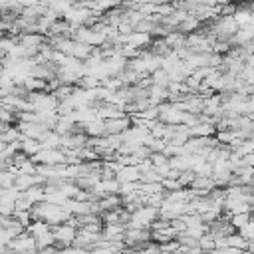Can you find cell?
Listing matches in <instances>:
<instances>
[{
	"instance_id": "9",
	"label": "cell",
	"mask_w": 254,
	"mask_h": 254,
	"mask_svg": "<svg viewBox=\"0 0 254 254\" xmlns=\"http://www.w3.org/2000/svg\"><path fill=\"white\" fill-rule=\"evenodd\" d=\"M85 135L89 139H99V137H105V121H101L99 117L91 123H85Z\"/></svg>"
},
{
	"instance_id": "18",
	"label": "cell",
	"mask_w": 254,
	"mask_h": 254,
	"mask_svg": "<svg viewBox=\"0 0 254 254\" xmlns=\"http://www.w3.org/2000/svg\"><path fill=\"white\" fill-rule=\"evenodd\" d=\"M77 87H81V89H85V91L99 89V87H101V79H97L95 75H85V77H81V79H79Z\"/></svg>"
},
{
	"instance_id": "24",
	"label": "cell",
	"mask_w": 254,
	"mask_h": 254,
	"mask_svg": "<svg viewBox=\"0 0 254 254\" xmlns=\"http://www.w3.org/2000/svg\"><path fill=\"white\" fill-rule=\"evenodd\" d=\"M198 246L204 250V254H208L210 250L216 248V246H214V236H212V234H204V236L198 240Z\"/></svg>"
},
{
	"instance_id": "23",
	"label": "cell",
	"mask_w": 254,
	"mask_h": 254,
	"mask_svg": "<svg viewBox=\"0 0 254 254\" xmlns=\"http://www.w3.org/2000/svg\"><path fill=\"white\" fill-rule=\"evenodd\" d=\"M238 77L242 79V83H246V85H254V65L246 64L244 69H242V73H240Z\"/></svg>"
},
{
	"instance_id": "19",
	"label": "cell",
	"mask_w": 254,
	"mask_h": 254,
	"mask_svg": "<svg viewBox=\"0 0 254 254\" xmlns=\"http://www.w3.org/2000/svg\"><path fill=\"white\" fill-rule=\"evenodd\" d=\"M250 220H252V212H240V214H234V216L230 218V224H232L236 230H240V228H244Z\"/></svg>"
},
{
	"instance_id": "20",
	"label": "cell",
	"mask_w": 254,
	"mask_h": 254,
	"mask_svg": "<svg viewBox=\"0 0 254 254\" xmlns=\"http://www.w3.org/2000/svg\"><path fill=\"white\" fill-rule=\"evenodd\" d=\"M228 246H230V248H236V250H240V252H246V250H248V240H244V238L236 232V234L228 236Z\"/></svg>"
},
{
	"instance_id": "22",
	"label": "cell",
	"mask_w": 254,
	"mask_h": 254,
	"mask_svg": "<svg viewBox=\"0 0 254 254\" xmlns=\"http://www.w3.org/2000/svg\"><path fill=\"white\" fill-rule=\"evenodd\" d=\"M139 183H163V177H161L159 171L153 167L151 171H147V173L141 175V181H139Z\"/></svg>"
},
{
	"instance_id": "1",
	"label": "cell",
	"mask_w": 254,
	"mask_h": 254,
	"mask_svg": "<svg viewBox=\"0 0 254 254\" xmlns=\"http://www.w3.org/2000/svg\"><path fill=\"white\" fill-rule=\"evenodd\" d=\"M32 161L36 165H52V167H58V165H67V155L64 149H42L36 157H32Z\"/></svg>"
},
{
	"instance_id": "29",
	"label": "cell",
	"mask_w": 254,
	"mask_h": 254,
	"mask_svg": "<svg viewBox=\"0 0 254 254\" xmlns=\"http://www.w3.org/2000/svg\"><path fill=\"white\" fill-rule=\"evenodd\" d=\"M62 254H91V250H85V248H79V246H67L62 250Z\"/></svg>"
},
{
	"instance_id": "21",
	"label": "cell",
	"mask_w": 254,
	"mask_h": 254,
	"mask_svg": "<svg viewBox=\"0 0 254 254\" xmlns=\"http://www.w3.org/2000/svg\"><path fill=\"white\" fill-rule=\"evenodd\" d=\"M16 173L12 171H2L0 173V189H12L16 185Z\"/></svg>"
},
{
	"instance_id": "8",
	"label": "cell",
	"mask_w": 254,
	"mask_h": 254,
	"mask_svg": "<svg viewBox=\"0 0 254 254\" xmlns=\"http://www.w3.org/2000/svg\"><path fill=\"white\" fill-rule=\"evenodd\" d=\"M97 202H99L101 212H107V210H119V208H123V198H121L119 194L103 196V198H101V200H97Z\"/></svg>"
},
{
	"instance_id": "17",
	"label": "cell",
	"mask_w": 254,
	"mask_h": 254,
	"mask_svg": "<svg viewBox=\"0 0 254 254\" xmlns=\"http://www.w3.org/2000/svg\"><path fill=\"white\" fill-rule=\"evenodd\" d=\"M169 165H171V169H173V171H179V173L190 171L189 155H185V157H171V159H169Z\"/></svg>"
},
{
	"instance_id": "10",
	"label": "cell",
	"mask_w": 254,
	"mask_h": 254,
	"mask_svg": "<svg viewBox=\"0 0 254 254\" xmlns=\"http://www.w3.org/2000/svg\"><path fill=\"white\" fill-rule=\"evenodd\" d=\"M189 135L190 137H214L216 127L212 123H198L194 127H189Z\"/></svg>"
},
{
	"instance_id": "30",
	"label": "cell",
	"mask_w": 254,
	"mask_h": 254,
	"mask_svg": "<svg viewBox=\"0 0 254 254\" xmlns=\"http://www.w3.org/2000/svg\"><path fill=\"white\" fill-rule=\"evenodd\" d=\"M242 165H246V167H252V169H254V153H250V155L242 157Z\"/></svg>"
},
{
	"instance_id": "26",
	"label": "cell",
	"mask_w": 254,
	"mask_h": 254,
	"mask_svg": "<svg viewBox=\"0 0 254 254\" xmlns=\"http://www.w3.org/2000/svg\"><path fill=\"white\" fill-rule=\"evenodd\" d=\"M163 189L167 190V192H173V190H181L183 187L179 185V181H175V179H163Z\"/></svg>"
},
{
	"instance_id": "11",
	"label": "cell",
	"mask_w": 254,
	"mask_h": 254,
	"mask_svg": "<svg viewBox=\"0 0 254 254\" xmlns=\"http://www.w3.org/2000/svg\"><path fill=\"white\" fill-rule=\"evenodd\" d=\"M20 151H22V153H26V155L32 159V157H36V155L42 151V143H40V141H36V139L24 137V139L20 141Z\"/></svg>"
},
{
	"instance_id": "15",
	"label": "cell",
	"mask_w": 254,
	"mask_h": 254,
	"mask_svg": "<svg viewBox=\"0 0 254 254\" xmlns=\"http://www.w3.org/2000/svg\"><path fill=\"white\" fill-rule=\"evenodd\" d=\"M190 189L192 190H202V192H208L210 194V190L216 189V185H214V179L212 177H196Z\"/></svg>"
},
{
	"instance_id": "31",
	"label": "cell",
	"mask_w": 254,
	"mask_h": 254,
	"mask_svg": "<svg viewBox=\"0 0 254 254\" xmlns=\"http://www.w3.org/2000/svg\"><path fill=\"white\" fill-rule=\"evenodd\" d=\"M175 254H185V252H183V250H177V252H175Z\"/></svg>"
},
{
	"instance_id": "3",
	"label": "cell",
	"mask_w": 254,
	"mask_h": 254,
	"mask_svg": "<svg viewBox=\"0 0 254 254\" xmlns=\"http://www.w3.org/2000/svg\"><path fill=\"white\" fill-rule=\"evenodd\" d=\"M159 121H163L165 125H183V117H185V111H181L175 103L167 101L163 105H159Z\"/></svg>"
},
{
	"instance_id": "12",
	"label": "cell",
	"mask_w": 254,
	"mask_h": 254,
	"mask_svg": "<svg viewBox=\"0 0 254 254\" xmlns=\"http://www.w3.org/2000/svg\"><path fill=\"white\" fill-rule=\"evenodd\" d=\"M165 42H167V46H169L173 52H177V50H181V48L187 46V36L181 34V32H171V34L165 36Z\"/></svg>"
},
{
	"instance_id": "25",
	"label": "cell",
	"mask_w": 254,
	"mask_h": 254,
	"mask_svg": "<svg viewBox=\"0 0 254 254\" xmlns=\"http://www.w3.org/2000/svg\"><path fill=\"white\" fill-rule=\"evenodd\" d=\"M194 173H196V177H212V173H214V171H212V163L204 161Z\"/></svg>"
},
{
	"instance_id": "16",
	"label": "cell",
	"mask_w": 254,
	"mask_h": 254,
	"mask_svg": "<svg viewBox=\"0 0 254 254\" xmlns=\"http://www.w3.org/2000/svg\"><path fill=\"white\" fill-rule=\"evenodd\" d=\"M52 224H48V222H44V220H34L28 228H26V232L28 234H32L34 238H38V236H42V234H46V232H52Z\"/></svg>"
},
{
	"instance_id": "13",
	"label": "cell",
	"mask_w": 254,
	"mask_h": 254,
	"mask_svg": "<svg viewBox=\"0 0 254 254\" xmlns=\"http://www.w3.org/2000/svg\"><path fill=\"white\" fill-rule=\"evenodd\" d=\"M93 52H95V48H91L87 44H81V42H75L73 44V50H71V58H75L79 62H85Z\"/></svg>"
},
{
	"instance_id": "14",
	"label": "cell",
	"mask_w": 254,
	"mask_h": 254,
	"mask_svg": "<svg viewBox=\"0 0 254 254\" xmlns=\"http://www.w3.org/2000/svg\"><path fill=\"white\" fill-rule=\"evenodd\" d=\"M38 185V179H36V175H18L16 177V189L18 190H22V192H26V190H30L32 187H36Z\"/></svg>"
},
{
	"instance_id": "7",
	"label": "cell",
	"mask_w": 254,
	"mask_h": 254,
	"mask_svg": "<svg viewBox=\"0 0 254 254\" xmlns=\"http://www.w3.org/2000/svg\"><path fill=\"white\" fill-rule=\"evenodd\" d=\"M117 181H119L121 185H127V183H139V181H141V171H139V167H135V165L121 167L119 173H117Z\"/></svg>"
},
{
	"instance_id": "2",
	"label": "cell",
	"mask_w": 254,
	"mask_h": 254,
	"mask_svg": "<svg viewBox=\"0 0 254 254\" xmlns=\"http://www.w3.org/2000/svg\"><path fill=\"white\" fill-rule=\"evenodd\" d=\"M52 232H54V238H56V246L60 248V250H64V248H67V246H73V242H75V238H77V228L75 226H71V224H60V226H54L52 228Z\"/></svg>"
},
{
	"instance_id": "5",
	"label": "cell",
	"mask_w": 254,
	"mask_h": 254,
	"mask_svg": "<svg viewBox=\"0 0 254 254\" xmlns=\"http://www.w3.org/2000/svg\"><path fill=\"white\" fill-rule=\"evenodd\" d=\"M129 127H133V121L131 117H121V119H111V121H105V137H111V135H123Z\"/></svg>"
},
{
	"instance_id": "6",
	"label": "cell",
	"mask_w": 254,
	"mask_h": 254,
	"mask_svg": "<svg viewBox=\"0 0 254 254\" xmlns=\"http://www.w3.org/2000/svg\"><path fill=\"white\" fill-rule=\"evenodd\" d=\"M97 117H99L101 121H111V119L127 117V113H125L121 107L113 105V103H99V107H97Z\"/></svg>"
},
{
	"instance_id": "4",
	"label": "cell",
	"mask_w": 254,
	"mask_h": 254,
	"mask_svg": "<svg viewBox=\"0 0 254 254\" xmlns=\"http://www.w3.org/2000/svg\"><path fill=\"white\" fill-rule=\"evenodd\" d=\"M121 44L125 46H133V48H137V50H141V48H145V50H149V46L153 44V36L151 34H141V32H133V34H129V36H121Z\"/></svg>"
},
{
	"instance_id": "27",
	"label": "cell",
	"mask_w": 254,
	"mask_h": 254,
	"mask_svg": "<svg viewBox=\"0 0 254 254\" xmlns=\"http://www.w3.org/2000/svg\"><path fill=\"white\" fill-rule=\"evenodd\" d=\"M169 226H171V222H169V220L159 218V220H155V222L151 224V232H161V230H167Z\"/></svg>"
},
{
	"instance_id": "28",
	"label": "cell",
	"mask_w": 254,
	"mask_h": 254,
	"mask_svg": "<svg viewBox=\"0 0 254 254\" xmlns=\"http://www.w3.org/2000/svg\"><path fill=\"white\" fill-rule=\"evenodd\" d=\"M151 163H153V167L157 169V167H161V165L169 163V159H167L163 153H153V155H151Z\"/></svg>"
}]
</instances>
